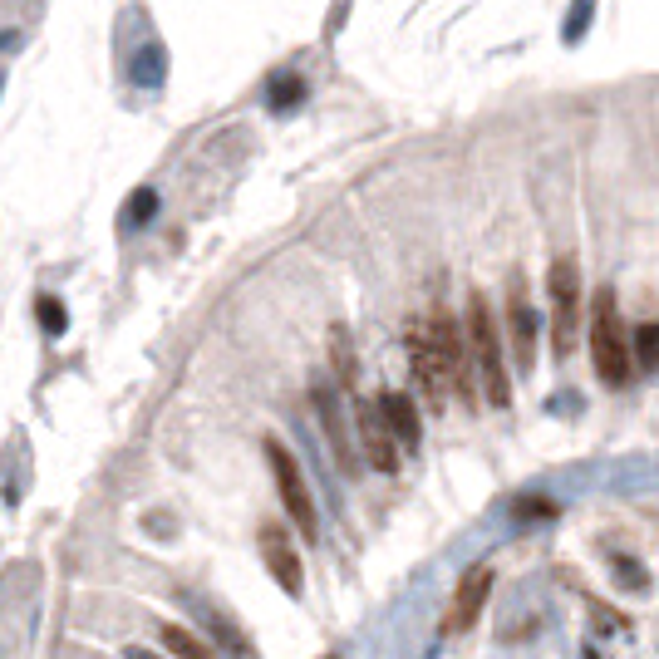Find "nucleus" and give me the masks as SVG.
<instances>
[{
  "instance_id": "obj_1",
  "label": "nucleus",
  "mask_w": 659,
  "mask_h": 659,
  "mask_svg": "<svg viewBox=\"0 0 659 659\" xmlns=\"http://www.w3.org/2000/svg\"><path fill=\"white\" fill-rule=\"evenodd\" d=\"M591 360H596L605 389H625L635 374V345H630V330L620 320V305H615L610 286L596 291V300H591Z\"/></svg>"
},
{
  "instance_id": "obj_2",
  "label": "nucleus",
  "mask_w": 659,
  "mask_h": 659,
  "mask_svg": "<svg viewBox=\"0 0 659 659\" xmlns=\"http://www.w3.org/2000/svg\"><path fill=\"white\" fill-rule=\"evenodd\" d=\"M468 350H473V369H478V384L487 394L492 409H507L512 404V374H507V355H502V335H497V315L482 291L468 296Z\"/></svg>"
},
{
  "instance_id": "obj_3",
  "label": "nucleus",
  "mask_w": 659,
  "mask_h": 659,
  "mask_svg": "<svg viewBox=\"0 0 659 659\" xmlns=\"http://www.w3.org/2000/svg\"><path fill=\"white\" fill-rule=\"evenodd\" d=\"M266 463H271V478H276V492L291 512V527H296L305 541H320V507L310 497V482L300 473L296 453L281 443V438H266Z\"/></svg>"
},
{
  "instance_id": "obj_4",
  "label": "nucleus",
  "mask_w": 659,
  "mask_h": 659,
  "mask_svg": "<svg viewBox=\"0 0 659 659\" xmlns=\"http://www.w3.org/2000/svg\"><path fill=\"white\" fill-rule=\"evenodd\" d=\"M546 296H551V350H556V360H566L576 350V325H581V271L571 256L551 261Z\"/></svg>"
},
{
  "instance_id": "obj_5",
  "label": "nucleus",
  "mask_w": 659,
  "mask_h": 659,
  "mask_svg": "<svg viewBox=\"0 0 659 659\" xmlns=\"http://www.w3.org/2000/svg\"><path fill=\"white\" fill-rule=\"evenodd\" d=\"M409 364H414V379H419L423 399H428L433 409H443L448 394H453V374H448V364H443L438 345H433L428 320H414V325H409Z\"/></svg>"
},
{
  "instance_id": "obj_6",
  "label": "nucleus",
  "mask_w": 659,
  "mask_h": 659,
  "mask_svg": "<svg viewBox=\"0 0 659 659\" xmlns=\"http://www.w3.org/2000/svg\"><path fill=\"white\" fill-rule=\"evenodd\" d=\"M492 566L478 561V566H468L463 576H458V586H453V600H448V615H443V635H463V630H473L478 625V615L487 610V596H492Z\"/></svg>"
},
{
  "instance_id": "obj_7",
  "label": "nucleus",
  "mask_w": 659,
  "mask_h": 659,
  "mask_svg": "<svg viewBox=\"0 0 659 659\" xmlns=\"http://www.w3.org/2000/svg\"><path fill=\"white\" fill-rule=\"evenodd\" d=\"M507 335H512V355H517V369L522 374H532L537 369V310H532V300H527V281H522V271L512 276V286H507Z\"/></svg>"
},
{
  "instance_id": "obj_8",
  "label": "nucleus",
  "mask_w": 659,
  "mask_h": 659,
  "mask_svg": "<svg viewBox=\"0 0 659 659\" xmlns=\"http://www.w3.org/2000/svg\"><path fill=\"white\" fill-rule=\"evenodd\" d=\"M256 541H261V561H266V571L276 576V586H281L286 596H300V591H305V571H300V556H296V546H291V532H286L281 522H266Z\"/></svg>"
},
{
  "instance_id": "obj_9",
  "label": "nucleus",
  "mask_w": 659,
  "mask_h": 659,
  "mask_svg": "<svg viewBox=\"0 0 659 659\" xmlns=\"http://www.w3.org/2000/svg\"><path fill=\"white\" fill-rule=\"evenodd\" d=\"M355 423H360V448L364 458H369V468H379V473H394L399 468V438L389 433V423L379 414V404H360L355 409Z\"/></svg>"
},
{
  "instance_id": "obj_10",
  "label": "nucleus",
  "mask_w": 659,
  "mask_h": 659,
  "mask_svg": "<svg viewBox=\"0 0 659 659\" xmlns=\"http://www.w3.org/2000/svg\"><path fill=\"white\" fill-rule=\"evenodd\" d=\"M315 414H320V428H325V438H330V448H335V463H340L345 473H360V458H355V443H350V428H345V414H340L335 389L315 384Z\"/></svg>"
},
{
  "instance_id": "obj_11",
  "label": "nucleus",
  "mask_w": 659,
  "mask_h": 659,
  "mask_svg": "<svg viewBox=\"0 0 659 659\" xmlns=\"http://www.w3.org/2000/svg\"><path fill=\"white\" fill-rule=\"evenodd\" d=\"M379 414L389 423V433L399 438V448H419L423 443V423H419V404L409 399V394H399V389H389V394H379Z\"/></svg>"
},
{
  "instance_id": "obj_12",
  "label": "nucleus",
  "mask_w": 659,
  "mask_h": 659,
  "mask_svg": "<svg viewBox=\"0 0 659 659\" xmlns=\"http://www.w3.org/2000/svg\"><path fill=\"white\" fill-rule=\"evenodd\" d=\"M158 640H163V650H168L173 659H227L222 650H217V645L197 640V635H192L187 625H173V620H168V625L158 630Z\"/></svg>"
},
{
  "instance_id": "obj_13",
  "label": "nucleus",
  "mask_w": 659,
  "mask_h": 659,
  "mask_svg": "<svg viewBox=\"0 0 659 659\" xmlns=\"http://www.w3.org/2000/svg\"><path fill=\"white\" fill-rule=\"evenodd\" d=\"M163 74H168V50H163L158 40H148V45L133 55V64H128V79H133V89H158Z\"/></svg>"
},
{
  "instance_id": "obj_14",
  "label": "nucleus",
  "mask_w": 659,
  "mask_h": 659,
  "mask_svg": "<svg viewBox=\"0 0 659 659\" xmlns=\"http://www.w3.org/2000/svg\"><path fill=\"white\" fill-rule=\"evenodd\" d=\"M202 625L212 630V645L222 650L227 659H246L251 655V645H246V635H241L237 625L222 615V610H212V605H202Z\"/></svg>"
},
{
  "instance_id": "obj_15",
  "label": "nucleus",
  "mask_w": 659,
  "mask_h": 659,
  "mask_svg": "<svg viewBox=\"0 0 659 659\" xmlns=\"http://www.w3.org/2000/svg\"><path fill=\"white\" fill-rule=\"evenodd\" d=\"M630 345H635V364L640 369H659V325H635L630 330Z\"/></svg>"
},
{
  "instance_id": "obj_16",
  "label": "nucleus",
  "mask_w": 659,
  "mask_h": 659,
  "mask_svg": "<svg viewBox=\"0 0 659 659\" xmlns=\"http://www.w3.org/2000/svg\"><path fill=\"white\" fill-rule=\"evenodd\" d=\"M153 212H158V192H153V187H138V192L123 202V222H128V227H148Z\"/></svg>"
},
{
  "instance_id": "obj_17",
  "label": "nucleus",
  "mask_w": 659,
  "mask_h": 659,
  "mask_svg": "<svg viewBox=\"0 0 659 659\" xmlns=\"http://www.w3.org/2000/svg\"><path fill=\"white\" fill-rule=\"evenodd\" d=\"M330 350H335V374H340V384L350 389V384H355V350H350V335L335 330V335H330Z\"/></svg>"
},
{
  "instance_id": "obj_18",
  "label": "nucleus",
  "mask_w": 659,
  "mask_h": 659,
  "mask_svg": "<svg viewBox=\"0 0 659 659\" xmlns=\"http://www.w3.org/2000/svg\"><path fill=\"white\" fill-rule=\"evenodd\" d=\"M300 94H305V84H300L296 74H291V79H276V84H271V109H276V114L291 109V104H300Z\"/></svg>"
},
{
  "instance_id": "obj_19",
  "label": "nucleus",
  "mask_w": 659,
  "mask_h": 659,
  "mask_svg": "<svg viewBox=\"0 0 659 659\" xmlns=\"http://www.w3.org/2000/svg\"><path fill=\"white\" fill-rule=\"evenodd\" d=\"M35 310H40V325H45L50 335H64V305H60V300L40 296V305H35Z\"/></svg>"
},
{
  "instance_id": "obj_20",
  "label": "nucleus",
  "mask_w": 659,
  "mask_h": 659,
  "mask_svg": "<svg viewBox=\"0 0 659 659\" xmlns=\"http://www.w3.org/2000/svg\"><path fill=\"white\" fill-rule=\"evenodd\" d=\"M517 517H551V502H522Z\"/></svg>"
},
{
  "instance_id": "obj_21",
  "label": "nucleus",
  "mask_w": 659,
  "mask_h": 659,
  "mask_svg": "<svg viewBox=\"0 0 659 659\" xmlns=\"http://www.w3.org/2000/svg\"><path fill=\"white\" fill-rule=\"evenodd\" d=\"M123 659H168V655H158V650H143V645H128V650H123Z\"/></svg>"
},
{
  "instance_id": "obj_22",
  "label": "nucleus",
  "mask_w": 659,
  "mask_h": 659,
  "mask_svg": "<svg viewBox=\"0 0 659 659\" xmlns=\"http://www.w3.org/2000/svg\"><path fill=\"white\" fill-rule=\"evenodd\" d=\"M330 659H335V655H330Z\"/></svg>"
}]
</instances>
